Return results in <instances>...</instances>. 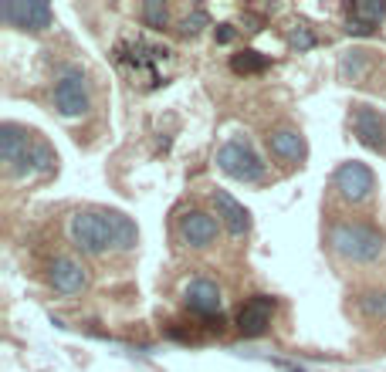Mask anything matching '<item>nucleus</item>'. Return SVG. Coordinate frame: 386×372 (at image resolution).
<instances>
[{"mask_svg":"<svg viewBox=\"0 0 386 372\" xmlns=\"http://www.w3.org/2000/svg\"><path fill=\"white\" fill-rule=\"evenodd\" d=\"M329 244L342 261H353V264H373L386 251L383 237L366 223H335L329 230Z\"/></svg>","mask_w":386,"mask_h":372,"instance_id":"f257e3e1","label":"nucleus"},{"mask_svg":"<svg viewBox=\"0 0 386 372\" xmlns=\"http://www.w3.org/2000/svg\"><path fill=\"white\" fill-rule=\"evenodd\" d=\"M68 237H72V244L81 254H92V257H99L105 251H115L108 213L105 210H78L68 220Z\"/></svg>","mask_w":386,"mask_h":372,"instance_id":"f03ea898","label":"nucleus"},{"mask_svg":"<svg viewBox=\"0 0 386 372\" xmlns=\"http://www.w3.org/2000/svg\"><path fill=\"white\" fill-rule=\"evenodd\" d=\"M34 149L38 142L31 139L27 129L14 122L0 126V162L7 166L10 176H34Z\"/></svg>","mask_w":386,"mask_h":372,"instance_id":"7ed1b4c3","label":"nucleus"},{"mask_svg":"<svg viewBox=\"0 0 386 372\" xmlns=\"http://www.w3.org/2000/svg\"><path fill=\"white\" fill-rule=\"evenodd\" d=\"M217 169L227 173L231 180H241V183H261L264 180V162L244 139H231L217 149Z\"/></svg>","mask_w":386,"mask_h":372,"instance_id":"20e7f679","label":"nucleus"},{"mask_svg":"<svg viewBox=\"0 0 386 372\" xmlns=\"http://www.w3.org/2000/svg\"><path fill=\"white\" fill-rule=\"evenodd\" d=\"M54 108L65 119H78L88 112V81L81 75V68H61V75L54 78Z\"/></svg>","mask_w":386,"mask_h":372,"instance_id":"39448f33","label":"nucleus"},{"mask_svg":"<svg viewBox=\"0 0 386 372\" xmlns=\"http://www.w3.org/2000/svg\"><path fill=\"white\" fill-rule=\"evenodd\" d=\"M0 21L17 31H48L54 10L45 0H0Z\"/></svg>","mask_w":386,"mask_h":372,"instance_id":"423d86ee","label":"nucleus"},{"mask_svg":"<svg viewBox=\"0 0 386 372\" xmlns=\"http://www.w3.org/2000/svg\"><path fill=\"white\" fill-rule=\"evenodd\" d=\"M166 54H173V51H170V48H159V44H146V41H126V44L115 48V61H119L122 68H132L136 78H150V85H156V81H159L156 65H159Z\"/></svg>","mask_w":386,"mask_h":372,"instance_id":"0eeeda50","label":"nucleus"},{"mask_svg":"<svg viewBox=\"0 0 386 372\" xmlns=\"http://www.w3.org/2000/svg\"><path fill=\"white\" fill-rule=\"evenodd\" d=\"M335 189L342 193V200H349V203H362V200H369L373 196V189H376V176H373V169L366 166V162H342L339 169H335L332 176Z\"/></svg>","mask_w":386,"mask_h":372,"instance_id":"6e6552de","label":"nucleus"},{"mask_svg":"<svg viewBox=\"0 0 386 372\" xmlns=\"http://www.w3.org/2000/svg\"><path fill=\"white\" fill-rule=\"evenodd\" d=\"M349 122H353V135L360 139L366 149H373V153H386V115L380 112V108L360 102V105H353Z\"/></svg>","mask_w":386,"mask_h":372,"instance_id":"1a4fd4ad","label":"nucleus"},{"mask_svg":"<svg viewBox=\"0 0 386 372\" xmlns=\"http://www.w3.org/2000/svg\"><path fill=\"white\" fill-rule=\"evenodd\" d=\"M271 315H275V298L255 294L237 308V332L244 339H261L268 332V325H271Z\"/></svg>","mask_w":386,"mask_h":372,"instance_id":"9d476101","label":"nucleus"},{"mask_svg":"<svg viewBox=\"0 0 386 372\" xmlns=\"http://www.w3.org/2000/svg\"><path fill=\"white\" fill-rule=\"evenodd\" d=\"M217 230H220V220L204 210H190L180 217V237H183V244L193 247V251L210 247V244L217 240Z\"/></svg>","mask_w":386,"mask_h":372,"instance_id":"9b49d317","label":"nucleus"},{"mask_svg":"<svg viewBox=\"0 0 386 372\" xmlns=\"http://www.w3.org/2000/svg\"><path fill=\"white\" fill-rule=\"evenodd\" d=\"M183 305L193 312V315H200V319H217L220 321V288L214 285V281H207V278H197V281H190L186 285V291H183Z\"/></svg>","mask_w":386,"mask_h":372,"instance_id":"f8f14e48","label":"nucleus"},{"mask_svg":"<svg viewBox=\"0 0 386 372\" xmlns=\"http://www.w3.org/2000/svg\"><path fill=\"white\" fill-rule=\"evenodd\" d=\"M48 281L58 294H81L88 288V271L75 257H54L48 267Z\"/></svg>","mask_w":386,"mask_h":372,"instance_id":"ddd939ff","label":"nucleus"},{"mask_svg":"<svg viewBox=\"0 0 386 372\" xmlns=\"http://www.w3.org/2000/svg\"><path fill=\"white\" fill-rule=\"evenodd\" d=\"M214 207H217V220L231 230L234 237H244L251 230V213L244 203H237L227 189H214Z\"/></svg>","mask_w":386,"mask_h":372,"instance_id":"4468645a","label":"nucleus"},{"mask_svg":"<svg viewBox=\"0 0 386 372\" xmlns=\"http://www.w3.org/2000/svg\"><path fill=\"white\" fill-rule=\"evenodd\" d=\"M268 146H271V153H275L282 162H302L305 160V153H309L305 135L298 133V129H291V126L275 129V133L268 135Z\"/></svg>","mask_w":386,"mask_h":372,"instance_id":"2eb2a0df","label":"nucleus"},{"mask_svg":"<svg viewBox=\"0 0 386 372\" xmlns=\"http://www.w3.org/2000/svg\"><path fill=\"white\" fill-rule=\"evenodd\" d=\"M108 213V227H112V240H115V251H132L139 244V227L129 220L126 213L119 210H105Z\"/></svg>","mask_w":386,"mask_h":372,"instance_id":"dca6fc26","label":"nucleus"},{"mask_svg":"<svg viewBox=\"0 0 386 372\" xmlns=\"http://www.w3.org/2000/svg\"><path fill=\"white\" fill-rule=\"evenodd\" d=\"M383 17H386L383 0H353V3H349V21H353V24H362V27H369V31H376Z\"/></svg>","mask_w":386,"mask_h":372,"instance_id":"f3484780","label":"nucleus"},{"mask_svg":"<svg viewBox=\"0 0 386 372\" xmlns=\"http://www.w3.org/2000/svg\"><path fill=\"white\" fill-rule=\"evenodd\" d=\"M366 68H369V51L353 48V51H346L339 58V78L342 81H362L366 78Z\"/></svg>","mask_w":386,"mask_h":372,"instance_id":"a211bd4d","label":"nucleus"},{"mask_svg":"<svg viewBox=\"0 0 386 372\" xmlns=\"http://www.w3.org/2000/svg\"><path fill=\"white\" fill-rule=\"evenodd\" d=\"M268 65H271V58L255 51V48H244V51H237L231 58V68L237 75H257V71H264Z\"/></svg>","mask_w":386,"mask_h":372,"instance_id":"6ab92c4d","label":"nucleus"},{"mask_svg":"<svg viewBox=\"0 0 386 372\" xmlns=\"http://www.w3.org/2000/svg\"><path fill=\"white\" fill-rule=\"evenodd\" d=\"M360 312L366 319H386V291L383 288H369L360 294Z\"/></svg>","mask_w":386,"mask_h":372,"instance_id":"aec40b11","label":"nucleus"},{"mask_svg":"<svg viewBox=\"0 0 386 372\" xmlns=\"http://www.w3.org/2000/svg\"><path fill=\"white\" fill-rule=\"evenodd\" d=\"M143 21H146V27H153V31L170 27V7H166L163 0H146V3H143Z\"/></svg>","mask_w":386,"mask_h":372,"instance_id":"412c9836","label":"nucleus"},{"mask_svg":"<svg viewBox=\"0 0 386 372\" xmlns=\"http://www.w3.org/2000/svg\"><path fill=\"white\" fill-rule=\"evenodd\" d=\"M288 44H291V48H298V51H309V48L319 44V37L312 34L309 24H302V21H298V24L288 27Z\"/></svg>","mask_w":386,"mask_h":372,"instance_id":"4be33fe9","label":"nucleus"},{"mask_svg":"<svg viewBox=\"0 0 386 372\" xmlns=\"http://www.w3.org/2000/svg\"><path fill=\"white\" fill-rule=\"evenodd\" d=\"M204 27H210V17H207V10H204V7H193V10H190V14H186V17L180 21V34H183V37H197Z\"/></svg>","mask_w":386,"mask_h":372,"instance_id":"5701e85b","label":"nucleus"},{"mask_svg":"<svg viewBox=\"0 0 386 372\" xmlns=\"http://www.w3.org/2000/svg\"><path fill=\"white\" fill-rule=\"evenodd\" d=\"M234 24H217V44H231L234 41Z\"/></svg>","mask_w":386,"mask_h":372,"instance_id":"b1692460","label":"nucleus"},{"mask_svg":"<svg viewBox=\"0 0 386 372\" xmlns=\"http://www.w3.org/2000/svg\"><path fill=\"white\" fill-rule=\"evenodd\" d=\"M271 366H275L278 372H305L298 362H288V359H271Z\"/></svg>","mask_w":386,"mask_h":372,"instance_id":"393cba45","label":"nucleus"}]
</instances>
